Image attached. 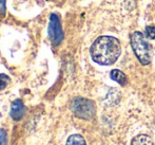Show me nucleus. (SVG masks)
Listing matches in <instances>:
<instances>
[{
  "label": "nucleus",
  "mask_w": 155,
  "mask_h": 145,
  "mask_svg": "<svg viewBox=\"0 0 155 145\" xmlns=\"http://www.w3.org/2000/svg\"><path fill=\"white\" fill-rule=\"evenodd\" d=\"M5 14V0H0V16Z\"/></svg>",
  "instance_id": "ddd939ff"
},
{
  "label": "nucleus",
  "mask_w": 155,
  "mask_h": 145,
  "mask_svg": "<svg viewBox=\"0 0 155 145\" xmlns=\"http://www.w3.org/2000/svg\"><path fill=\"white\" fill-rule=\"evenodd\" d=\"M145 32H146V37H147V38L155 40V28L154 27H152V26H147Z\"/></svg>",
  "instance_id": "9d476101"
},
{
  "label": "nucleus",
  "mask_w": 155,
  "mask_h": 145,
  "mask_svg": "<svg viewBox=\"0 0 155 145\" xmlns=\"http://www.w3.org/2000/svg\"><path fill=\"white\" fill-rule=\"evenodd\" d=\"M71 111L76 118L81 120H92L96 115V105L92 100L86 98H75L70 105Z\"/></svg>",
  "instance_id": "7ed1b4c3"
},
{
  "label": "nucleus",
  "mask_w": 155,
  "mask_h": 145,
  "mask_svg": "<svg viewBox=\"0 0 155 145\" xmlns=\"http://www.w3.org/2000/svg\"><path fill=\"white\" fill-rule=\"evenodd\" d=\"M8 82H10V78L8 76H6L5 74H0V91L6 87Z\"/></svg>",
  "instance_id": "9b49d317"
},
{
  "label": "nucleus",
  "mask_w": 155,
  "mask_h": 145,
  "mask_svg": "<svg viewBox=\"0 0 155 145\" xmlns=\"http://www.w3.org/2000/svg\"><path fill=\"white\" fill-rule=\"evenodd\" d=\"M90 53L91 57L96 64L111 66L120 56L121 45L115 37L99 36L91 46Z\"/></svg>",
  "instance_id": "f257e3e1"
},
{
  "label": "nucleus",
  "mask_w": 155,
  "mask_h": 145,
  "mask_svg": "<svg viewBox=\"0 0 155 145\" xmlns=\"http://www.w3.org/2000/svg\"><path fill=\"white\" fill-rule=\"evenodd\" d=\"M49 38L51 40L52 45L57 47L63 40V32L60 23V18L57 14H52L50 17L49 29H48Z\"/></svg>",
  "instance_id": "20e7f679"
},
{
  "label": "nucleus",
  "mask_w": 155,
  "mask_h": 145,
  "mask_svg": "<svg viewBox=\"0 0 155 145\" xmlns=\"http://www.w3.org/2000/svg\"><path fill=\"white\" fill-rule=\"evenodd\" d=\"M25 107L23 105V103L20 100H15L12 103V106H11V111H10V116L13 120L15 121H19L23 118L25 116Z\"/></svg>",
  "instance_id": "39448f33"
},
{
  "label": "nucleus",
  "mask_w": 155,
  "mask_h": 145,
  "mask_svg": "<svg viewBox=\"0 0 155 145\" xmlns=\"http://www.w3.org/2000/svg\"><path fill=\"white\" fill-rule=\"evenodd\" d=\"M130 40L133 52L141 65H149L152 60V47L145 35L139 31H135L131 34Z\"/></svg>",
  "instance_id": "f03ea898"
},
{
  "label": "nucleus",
  "mask_w": 155,
  "mask_h": 145,
  "mask_svg": "<svg viewBox=\"0 0 155 145\" xmlns=\"http://www.w3.org/2000/svg\"><path fill=\"white\" fill-rule=\"evenodd\" d=\"M65 145H87L86 140L80 135H72L68 138Z\"/></svg>",
  "instance_id": "1a4fd4ad"
},
{
  "label": "nucleus",
  "mask_w": 155,
  "mask_h": 145,
  "mask_svg": "<svg viewBox=\"0 0 155 145\" xmlns=\"http://www.w3.org/2000/svg\"><path fill=\"white\" fill-rule=\"evenodd\" d=\"M0 145H8V133L3 128H0Z\"/></svg>",
  "instance_id": "f8f14e48"
},
{
  "label": "nucleus",
  "mask_w": 155,
  "mask_h": 145,
  "mask_svg": "<svg viewBox=\"0 0 155 145\" xmlns=\"http://www.w3.org/2000/svg\"><path fill=\"white\" fill-rule=\"evenodd\" d=\"M131 145H154L152 139L147 135H138L133 138Z\"/></svg>",
  "instance_id": "6e6552de"
},
{
  "label": "nucleus",
  "mask_w": 155,
  "mask_h": 145,
  "mask_svg": "<svg viewBox=\"0 0 155 145\" xmlns=\"http://www.w3.org/2000/svg\"><path fill=\"white\" fill-rule=\"evenodd\" d=\"M119 101H120V93L116 88H113L107 95L106 102L108 103L109 106H114V105L118 104Z\"/></svg>",
  "instance_id": "0eeeda50"
},
{
  "label": "nucleus",
  "mask_w": 155,
  "mask_h": 145,
  "mask_svg": "<svg viewBox=\"0 0 155 145\" xmlns=\"http://www.w3.org/2000/svg\"><path fill=\"white\" fill-rule=\"evenodd\" d=\"M110 78H112L113 81H115L116 83H118L120 86H126L127 82H128L127 75L123 71H120V70H118V69L112 70L110 73Z\"/></svg>",
  "instance_id": "423d86ee"
}]
</instances>
